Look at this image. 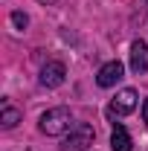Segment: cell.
<instances>
[{"instance_id": "6da1fadb", "label": "cell", "mask_w": 148, "mask_h": 151, "mask_svg": "<svg viewBox=\"0 0 148 151\" xmlns=\"http://www.w3.org/2000/svg\"><path fill=\"white\" fill-rule=\"evenodd\" d=\"M73 113L70 108H50V111L41 113V122H38V128L47 134V137H61V134H67L73 128Z\"/></svg>"}, {"instance_id": "7a4b0ae2", "label": "cell", "mask_w": 148, "mask_h": 151, "mask_svg": "<svg viewBox=\"0 0 148 151\" xmlns=\"http://www.w3.org/2000/svg\"><path fill=\"white\" fill-rule=\"evenodd\" d=\"M96 142V131L87 122H75L61 139V151H87Z\"/></svg>"}, {"instance_id": "3957f363", "label": "cell", "mask_w": 148, "mask_h": 151, "mask_svg": "<svg viewBox=\"0 0 148 151\" xmlns=\"http://www.w3.org/2000/svg\"><path fill=\"white\" fill-rule=\"evenodd\" d=\"M137 102H139V96L134 87H122L119 93L111 99V105H108V116L111 119H119V116H128L134 108H137Z\"/></svg>"}, {"instance_id": "277c9868", "label": "cell", "mask_w": 148, "mask_h": 151, "mask_svg": "<svg viewBox=\"0 0 148 151\" xmlns=\"http://www.w3.org/2000/svg\"><path fill=\"white\" fill-rule=\"evenodd\" d=\"M64 78H67V67L61 61H47L41 67V84L44 87H61Z\"/></svg>"}, {"instance_id": "5b68a950", "label": "cell", "mask_w": 148, "mask_h": 151, "mask_svg": "<svg viewBox=\"0 0 148 151\" xmlns=\"http://www.w3.org/2000/svg\"><path fill=\"white\" fill-rule=\"evenodd\" d=\"M122 73H125L122 61H108V64L99 67V73H96V84H99V87H113V84L122 78Z\"/></svg>"}, {"instance_id": "8992f818", "label": "cell", "mask_w": 148, "mask_h": 151, "mask_svg": "<svg viewBox=\"0 0 148 151\" xmlns=\"http://www.w3.org/2000/svg\"><path fill=\"white\" fill-rule=\"evenodd\" d=\"M131 70L137 76H145L148 73V44L142 38H137L131 44Z\"/></svg>"}, {"instance_id": "52a82bcc", "label": "cell", "mask_w": 148, "mask_h": 151, "mask_svg": "<svg viewBox=\"0 0 148 151\" xmlns=\"http://www.w3.org/2000/svg\"><path fill=\"white\" fill-rule=\"evenodd\" d=\"M111 148L113 151H131L134 142H131V134L125 131L122 122H113V131H111Z\"/></svg>"}, {"instance_id": "ba28073f", "label": "cell", "mask_w": 148, "mask_h": 151, "mask_svg": "<svg viewBox=\"0 0 148 151\" xmlns=\"http://www.w3.org/2000/svg\"><path fill=\"white\" fill-rule=\"evenodd\" d=\"M20 116H23V113H20L15 105L3 102V105H0V128H3V131H12V128L20 122Z\"/></svg>"}, {"instance_id": "9c48e42d", "label": "cell", "mask_w": 148, "mask_h": 151, "mask_svg": "<svg viewBox=\"0 0 148 151\" xmlns=\"http://www.w3.org/2000/svg\"><path fill=\"white\" fill-rule=\"evenodd\" d=\"M12 23H15V29H26V23H29L26 12H12Z\"/></svg>"}, {"instance_id": "30bf717a", "label": "cell", "mask_w": 148, "mask_h": 151, "mask_svg": "<svg viewBox=\"0 0 148 151\" xmlns=\"http://www.w3.org/2000/svg\"><path fill=\"white\" fill-rule=\"evenodd\" d=\"M142 119H145V125H148V99L142 102Z\"/></svg>"}, {"instance_id": "8fae6325", "label": "cell", "mask_w": 148, "mask_h": 151, "mask_svg": "<svg viewBox=\"0 0 148 151\" xmlns=\"http://www.w3.org/2000/svg\"><path fill=\"white\" fill-rule=\"evenodd\" d=\"M38 3H47V6H50V3H55V0H38Z\"/></svg>"}, {"instance_id": "7c38bea8", "label": "cell", "mask_w": 148, "mask_h": 151, "mask_svg": "<svg viewBox=\"0 0 148 151\" xmlns=\"http://www.w3.org/2000/svg\"><path fill=\"white\" fill-rule=\"evenodd\" d=\"M145 3H148V0H145Z\"/></svg>"}]
</instances>
